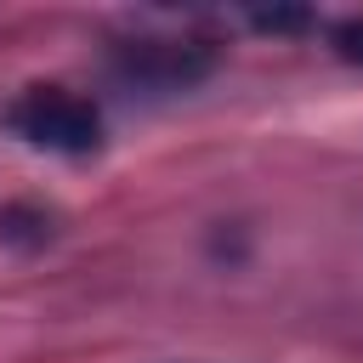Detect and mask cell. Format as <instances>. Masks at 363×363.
<instances>
[{"instance_id": "6da1fadb", "label": "cell", "mask_w": 363, "mask_h": 363, "mask_svg": "<svg viewBox=\"0 0 363 363\" xmlns=\"http://www.w3.org/2000/svg\"><path fill=\"white\" fill-rule=\"evenodd\" d=\"M6 125L28 142V147H45V153H91L102 142V113L91 96L68 91V85H28L11 108H6Z\"/></svg>"}, {"instance_id": "7a4b0ae2", "label": "cell", "mask_w": 363, "mask_h": 363, "mask_svg": "<svg viewBox=\"0 0 363 363\" xmlns=\"http://www.w3.org/2000/svg\"><path fill=\"white\" fill-rule=\"evenodd\" d=\"M119 68L130 74V79H142V85H164V91H176V85H193L204 68H210V51L204 45H176V40H142V45H125L119 51Z\"/></svg>"}, {"instance_id": "3957f363", "label": "cell", "mask_w": 363, "mask_h": 363, "mask_svg": "<svg viewBox=\"0 0 363 363\" xmlns=\"http://www.w3.org/2000/svg\"><path fill=\"white\" fill-rule=\"evenodd\" d=\"M335 45H340V57H352V62H363V17H352V23H340V28H335Z\"/></svg>"}]
</instances>
